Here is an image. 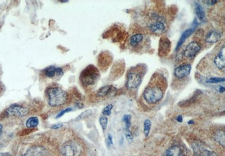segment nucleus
Returning a JSON list of instances; mask_svg holds the SVG:
<instances>
[{"label":"nucleus","instance_id":"obj_1","mask_svg":"<svg viewBox=\"0 0 225 156\" xmlns=\"http://www.w3.org/2000/svg\"><path fill=\"white\" fill-rule=\"evenodd\" d=\"M167 85L166 79L163 75L154 74L151 81L143 93L145 101L149 104L159 102L163 97L164 87Z\"/></svg>","mask_w":225,"mask_h":156},{"label":"nucleus","instance_id":"obj_2","mask_svg":"<svg viewBox=\"0 0 225 156\" xmlns=\"http://www.w3.org/2000/svg\"><path fill=\"white\" fill-rule=\"evenodd\" d=\"M100 77L99 69L95 66L89 65L83 69L80 75V81L84 88L95 85Z\"/></svg>","mask_w":225,"mask_h":156},{"label":"nucleus","instance_id":"obj_3","mask_svg":"<svg viewBox=\"0 0 225 156\" xmlns=\"http://www.w3.org/2000/svg\"><path fill=\"white\" fill-rule=\"evenodd\" d=\"M46 93L50 106H60L67 102L68 94L59 87H50L47 89Z\"/></svg>","mask_w":225,"mask_h":156},{"label":"nucleus","instance_id":"obj_4","mask_svg":"<svg viewBox=\"0 0 225 156\" xmlns=\"http://www.w3.org/2000/svg\"><path fill=\"white\" fill-rule=\"evenodd\" d=\"M145 69L139 66L134 67L128 72L127 76V87L129 89H136L142 82Z\"/></svg>","mask_w":225,"mask_h":156},{"label":"nucleus","instance_id":"obj_5","mask_svg":"<svg viewBox=\"0 0 225 156\" xmlns=\"http://www.w3.org/2000/svg\"><path fill=\"white\" fill-rule=\"evenodd\" d=\"M201 44L197 41H192L185 47L183 56L188 59H194L201 50Z\"/></svg>","mask_w":225,"mask_h":156},{"label":"nucleus","instance_id":"obj_6","mask_svg":"<svg viewBox=\"0 0 225 156\" xmlns=\"http://www.w3.org/2000/svg\"><path fill=\"white\" fill-rule=\"evenodd\" d=\"M113 57L108 51H104L99 54L97 57L98 66L102 70L105 71L111 65Z\"/></svg>","mask_w":225,"mask_h":156},{"label":"nucleus","instance_id":"obj_7","mask_svg":"<svg viewBox=\"0 0 225 156\" xmlns=\"http://www.w3.org/2000/svg\"><path fill=\"white\" fill-rule=\"evenodd\" d=\"M6 113L10 116L23 117L27 115L28 110L24 107L20 106L18 104H14L7 109Z\"/></svg>","mask_w":225,"mask_h":156},{"label":"nucleus","instance_id":"obj_8","mask_svg":"<svg viewBox=\"0 0 225 156\" xmlns=\"http://www.w3.org/2000/svg\"><path fill=\"white\" fill-rule=\"evenodd\" d=\"M191 65L189 64H183L176 67L174 70V75L179 79L187 77L190 74Z\"/></svg>","mask_w":225,"mask_h":156},{"label":"nucleus","instance_id":"obj_9","mask_svg":"<svg viewBox=\"0 0 225 156\" xmlns=\"http://www.w3.org/2000/svg\"><path fill=\"white\" fill-rule=\"evenodd\" d=\"M171 49V42L170 39L166 37L161 38L158 48L159 55L161 57L166 56L170 53Z\"/></svg>","mask_w":225,"mask_h":156},{"label":"nucleus","instance_id":"obj_10","mask_svg":"<svg viewBox=\"0 0 225 156\" xmlns=\"http://www.w3.org/2000/svg\"><path fill=\"white\" fill-rule=\"evenodd\" d=\"M61 152L64 156H76L78 153V147L74 142H69L62 146Z\"/></svg>","mask_w":225,"mask_h":156},{"label":"nucleus","instance_id":"obj_11","mask_svg":"<svg viewBox=\"0 0 225 156\" xmlns=\"http://www.w3.org/2000/svg\"><path fill=\"white\" fill-rule=\"evenodd\" d=\"M43 75L46 78H58L62 76L64 74L63 70L61 68L56 67L55 66H50L43 70Z\"/></svg>","mask_w":225,"mask_h":156},{"label":"nucleus","instance_id":"obj_12","mask_svg":"<svg viewBox=\"0 0 225 156\" xmlns=\"http://www.w3.org/2000/svg\"><path fill=\"white\" fill-rule=\"evenodd\" d=\"M48 152L45 148L41 146L31 147L25 153L24 156H47Z\"/></svg>","mask_w":225,"mask_h":156},{"label":"nucleus","instance_id":"obj_13","mask_svg":"<svg viewBox=\"0 0 225 156\" xmlns=\"http://www.w3.org/2000/svg\"><path fill=\"white\" fill-rule=\"evenodd\" d=\"M213 63L216 68L219 70H223L225 67V48L223 46L213 60Z\"/></svg>","mask_w":225,"mask_h":156},{"label":"nucleus","instance_id":"obj_14","mask_svg":"<svg viewBox=\"0 0 225 156\" xmlns=\"http://www.w3.org/2000/svg\"><path fill=\"white\" fill-rule=\"evenodd\" d=\"M194 156H219L214 152H211L199 144H195L193 147Z\"/></svg>","mask_w":225,"mask_h":156},{"label":"nucleus","instance_id":"obj_15","mask_svg":"<svg viewBox=\"0 0 225 156\" xmlns=\"http://www.w3.org/2000/svg\"><path fill=\"white\" fill-rule=\"evenodd\" d=\"M222 33L216 31H210L207 33L205 37V41L208 43L213 44L217 43L221 40Z\"/></svg>","mask_w":225,"mask_h":156},{"label":"nucleus","instance_id":"obj_16","mask_svg":"<svg viewBox=\"0 0 225 156\" xmlns=\"http://www.w3.org/2000/svg\"><path fill=\"white\" fill-rule=\"evenodd\" d=\"M194 11L197 18L201 22L206 23L207 22L206 13L204 10L203 7L201 4L197 2L194 3Z\"/></svg>","mask_w":225,"mask_h":156},{"label":"nucleus","instance_id":"obj_17","mask_svg":"<svg viewBox=\"0 0 225 156\" xmlns=\"http://www.w3.org/2000/svg\"><path fill=\"white\" fill-rule=\"evenodd\" d=\"M195 30V28H191L186 29L185 31L183 32V33L181 35V36L177 43V44L176 51H178L180 48V47L182 46V44L184 43L186 40L194 33Z\"/></svg>","mask_w":225,"mask_h":156},{"label":"nucleus","instance_id":"obj_18","mask_svg":"<svg viewBox=\"0 0 225 156\" xmlns=\"http://www.w3.org/2000/svg\"><path fill=\"white\" fill-rule=\"evenodd\" d=\"M113 89V87L111 85H106L100 88L96 92V95L99 97H104L106 96L111 92Z\"/></svg>","mask_w":225,"mask_h":156},{"label":"nucleus","instance_id":"obj_19","mask_svg":"<svg viewBox=\"0 0 225 156\" xmlns=\"http://www.w3.org/2000/svg\"><path fill=\"white\" fill-rule=\"evenodd\" d=\"M144 35L140 33L132 35L130 39V45L132 47H136L142 42L144 40Z\"/></svg>","mask_w":225,"mask_h":156},{"label":"nucleus","instance_id":"obj_20","mask_svg":"<svg viewBox=\"0 0 225 156\" xmlns=\"http://www.w3.org/2000/svg\"><path fill=\"white\" fill-rule=\"evenodd\" d=\"M181 153V150L180 147L175 146L167 150L163 156H180Z\"/></svg>","mask_w":225,"mask_h":156},{"label":"nucleus","instance_id":"obj_21","mask_svg":"<svg viewBox=\"0 0 225 156\" xmlns=\"http://www.w3.org/2000/svg\"><path fill=\"white\" fill-rule=\"evenodd\" d=\"M165 29H166V27L164 24L162 22H160V21L155 22L150 25V30L153 33L158 32V31L162 32V31H164Z\"/></svg>","mask_w":225,"mask_h":156},{"label":"nucleus","instance_id":"obj_22","mask_svg":"<svg viewBox=\"0 0 225 156\" xmlns=\"http://www.w3.org/2000/svg\"><path fill=\"white\" fill-rule=\"evenodd\" d=\"M225 131L223 130H219L216 132L214 137V139L223 147L225 146Z\"/></svg>","mask_w":225,"mask_h":156},{"label":"nucleus","instance_id":"obj_23","mask_svg":"<svg viewBox=\"0 0 225 156\" xmlns=\"http://www.w3.org/2000/svg\"><path fill=\"white\" fill-rule=\"evenodd\" d=\"M39 124V120L37 117H31L26 122V126L28 128L37 127Z\"/></svg>","mask_w":225,"mask_h":156},{"label":"nucleus","instance_id":"obj_24","mask_svg":"<svg viewBox=\"0 0 225 156\" xmlns=\"http://www.w3.org/2000/svg\"><path fill=\"white\" fill-rule=\"evenodd\" d=\"M151 122L149 119H146L144 123V133L146 137H148L151 130Z\"/></svg>","mask_w":225,"mask_h":156},{"label":"nucleus","instance_id":"obj_25","mask_svg":"<svg viewBox=\"0 0 225 156\" xmlns=\"http://www.w3.org/2000/svg\"><path fill=\"white\" fill-rule=\"evenodd\" d=\"M123 133L125 137L126 138L127 141H128L130 143H132L133 141V137L131 131H130L129 129H127L126 128L124 129Z\"/></svg>","mask_w":225,"mask_h":156},{"label":"nucleus","instance_id":"obj_26","mask_svg":"<svg viewBox=\"0 0 225 156\" xmlns=\"http://www.w3.org/2000/svg\"><path fill=\"white\" fill-rule=\"evenodd\" d=\"M225 79L224 78H218V77H212L208 79L207 80V83H210V84H216V83H219L225 81Z\"/></svg>","mask_w":225,"mask_h":156},{"label":"nucleus","instance_id":"obj_27","mask_svg":"<svg viewBox=\"0 0 225 156\" xmlns=\"http://www.w3.org/2000/svg\"><path fill=\"white\" fill-rule=\"evenodd\" d=\"M108 118L105 116H102L100 118V124L102 126V129L104 131H105V130L107 128V125H108Z\"/></svg>","mask_w":225,"mask_h":156},{"label":"nucleus","instance_id":"obj_28","mask_svg":"<svg viewBox=\"0 0 225 156\" xmlns=\"http://www.w3.org/2000/svg\"><path fill=\"white\" fill-rule=\"evenodd\" d=\"M92 114V111L91 109H87L85 111H84L82 113H81L80 115L77 117L76 120H82V119L86 118L87 117L89 116Z\"/></svg>","mask_w":225,"mask_h":156},{"label":"nucleus","instance_id":"obj_29","mask_svg":"<svg viewBox=\"0 0 225 156\" xmlns=\"http://www.w3.org/2000/svg\"><path fill=\"white\" fill-rule=\"evenodd\" d=\"M113 105L111 104L108 105V106L105 107V108L102 111V114H104V115L109 116L111 114V109H113Z\"/></svg>","mask_w":225,"mask_h":156},{"label":"nucleus","instance_id":"obj_30","mask_svg":"<svg viewBox=\"0 0 225 156\" xmlns=\"http://www.w3.org/2000/svg\"><path fill=\"white\" fill-rule=\"evenodd\" d=\"M131 116L130 115H126L124 116L123 120L125 122L126 126V128H127V129H129L130 126H131Z\"/></svg>","mask_w":225,"mask_h":156},{"label":"nucleus","instance_id":"obj_31","mask_svg":"<svg viewBox=\"0 0 225 156\" xmlns=\"http://www.w3.org/2000/svg\"><path fill=\"white\" fill-rule=\"evenodd\" d=\"M71 110H72V109L71 108V107H69V108L66 109H64V110H63V111H61L60 113H59V114H58V115L56 116V119H59V118L61 117L62 116L64 115L65 113H66L71 112Z\"/></svg>","mask_w":225,"mask_h":156},{"label":"nucleus","instance_id":"obj_32","mask_svg":"<svg viewBox=\"0 0 225 156\" xmlns=\"http://www.w3.org/2000/svg\"><path fill=\"white\" fill-rule=\"evenodd\" d=\"M203 2L206 3L208 5H213L217 3L218 1H216V0H207V1H204Z\"/></svg>","mask_w":225,"mask_h":156},{"label":"nucleus","instance_id":"obj_33","mask_svg":"<svg viewBox=\"0 0 225 156\" xmlns=\"http://www.w3.org/2000/svg\"><path fill=\"white\" fill-rule=\"evenodd\" d=\"M63 124L61 123H58V124H54V125H52L51 126V128L53 129H58L60 128H62L63 126Z\"/></svg>","mask_w":225,"mask_h":156},{"label":"nucleus","instance_id":"obj_34","mask_svg":"<svg viewBox=\"0 0 225 156\" xmlns=\"http://www.w3.org/2000/svg\"><path fill=\"white\" fill-rule=\"evenodd\" d=\"M219 92L221 93H223L225 92V87L223 86H219Z\"/></svg>","mask_w":225,"mask_h":156},{"label":"nucleus","instance_id":"obj_35","mask_svg":"<svg viewBox=\"0 0 225 156\" xmlns=\"http://www.w3.org/2000/svg\"><path fill=\"white\" fill-rule=\"evenodd\" d=\"M176 120L179 122H182V121H183V117H182V116L179 115L177 117Z\"/></svg>","mask_w":225,"mask_h":156},{"label":"nucleus","instance_id":"obj_36","mask_svg":"<svg viewBox=\"0 0 225 156\" xmlns=\"http://www.w3.org/2000/svg\"><path fill=\"white\" fill-rule=\"evenodd\" d=\"M108 141L109 142L110 144H113V139H112V137H111V135H108Z\"/></svg>","mask_w":225,"mask_h":156},{"label":"nucleus","instance_id":"obj_37","mask_svg":"<svg viewBox=\"0 0 225 156\" xmlns=\"http://www.w3.org/2000/svg\"><path fill=\"white\" fill-rule=\"evenodd\" d=\"M0 156H11L9 153H0Z\"/></svg>","mask_w":225,"mask_h":156},{"label":"nucleus","instance_id":"obj_38","mask_svg":"<svg viewBox=\"0 0 225 156\" xmlns=\"http://www.w3.org/2000/svg\"><path fill=\"white\" fill-rule=\"evenodd\" d=\"M2 128L3 126L1 124H0V136L2 134Z\"/></svg>","mask_w":225,"mask_h":156},{"label":"nucleus","instance_id":"obj_39","mask_svg":"<svg viewBox=\"0 0 225 156\" xmlns=\"http://www.w3.org/2000/svg\"><path fill=\"white\" fill-rule=\"evenodd\" d=\"M194 123V121H193V120H190V121H189L188 122V124H189V125L193 124Z\"/></svg>","mask_w":225,"mask_h":156},{"label":"nucleus","instance_id":"obj_40","mask_svg":"<svg viewBox=\"0 0 225 156\" xmlns=\"http://www.w3.org/2000/svg\"><path fill=\"white\" fill-rule=\"evenodd\" d=\"M60 2H67L68 1H61Z\"/></svg>","mask_w":225,"mask_h":156},{"label":"nucleus","instance_id":"obj_41","mask_svg":"<svg viewBox=\"0 0 225 156\" xmlns=\"http://www.w3.org/2000/svg\"><path fill=\"white\" fill-rule=\"evenodd\" d=\"M1 84H0V91L1 90V89H2V85H1Z\"/></svg>","mask_w":225,"mask_h":156}]
</instances>
